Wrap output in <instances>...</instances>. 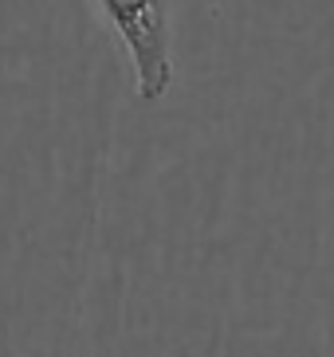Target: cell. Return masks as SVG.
Returning <instances> with one entry per match:
<instances>
[{"mask_svg": "<svg viewBox=\"0 0 334 357\" xmlns=\"http://www.w3.org/2000/svg\"><path fill=\"white\" fill-rule=\"evenodd\" d=\"M99 16L118 32L142 102H157L173 83V36H169V0H91Z\"/></svg>", "mask_w": 334, "mask_h": 357, "instance_id": "1", "label": "cell"}]
</instances>
